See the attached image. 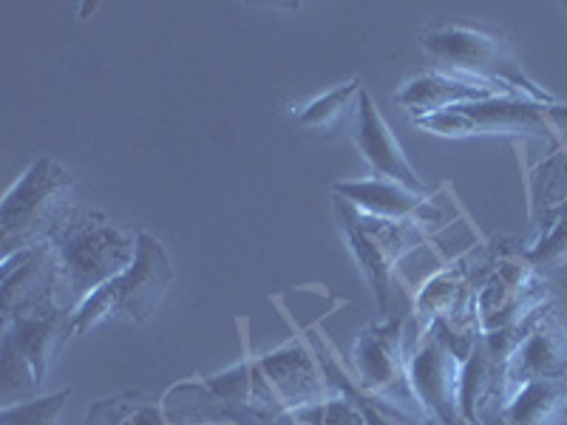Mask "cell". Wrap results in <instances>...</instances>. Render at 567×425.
Returning <instances> with one entry per match:
<instances>
[{
  "label": "cell",
  "mask_w": 567,
  "mask_h": 425,
  "mask_svg": "<svg viewBox=\"0 0 567 425\" xmlns=\"http://www.w3.org/2000/svg\"><path fill=\"white\" fill-rule=\"evenodd\" d=\"M190 388L261 419L284 417L292 408L310 406L332 394L316 346L298 335L265 354L241 357L236 366L190 383Z\"/></svg>",
  "instance_id": "1"
},
{
  "label": "cell",
  "mask_w": 567,
  "mask_h": 425,
  "mask_svg": "<svg viewBox=\"0 0 567 425\" xmlns=\"http://www.w3.org/2000/svg\"><path fill=\"white\" fill-rule=\"evenodd\" d=\"M312 346H316L318 357H321V366H323V372H327V381H329V386H332V392L347 394L354 406H358V412H361L363 423L367 425H394V419L389 417V408L383 406L381 400L369 397V394L363 392V388L358 386V383H354L347 372H343L341 363L336 361V346H332L327 338L318 335V341L312 343Z\"/></svg>",
  "instance_id": "18"
},
{
  "label": "cell",
  "mask_w": 567,
  "mask_h": 425,
  "mask_svg": "<svg viewBox=\"0 0 567 425\" xmlns=\"http://www.w3.org/2000/svg\"><path fill=\"white\" fill-rule=\"evenodd\" d=\"M406 352V318H381L354 338L349 361H352L354 383L369 397L381 400L389 412L400 414L403 419H417L425 425L409 386Z\"/></svg>",
  "instance_id": "8"
},
{
  "label": "cell",
  "mask_w": 567,
  "mask_h": 425,
  "mask_svg": "<svg viewBox=\"0 0 567 425\" xmlns=\"http://www.w3.org/2000/svg\"><path fill=\"white\" fill-rule=\"evenodd\" d=\"M542 377H567V329L548 310L530 321L505 357V394L519 383Z\"/></svg>",
  "instance_id": "12"
},
{
  "label": "cell",
  "mask_w": 567,
  "mask_h": 425,
  "mask_svg": "<svg viewBox=\"0 0 567 425\" xmlns=\"http://www.w3.org/2000/svg\"><path fill=\"white\" fill-rule=\"evenodd\" d=\"M58 270V298L78 310L89 296L125 272L136 256V232L114 225L103 212H71L49 236Z\"/></svg>",
  "instance_id": "2"
},
{
  "label": "cell",
  "mask_w": 567,
  "mask_h": 425,
  "mask_svg": "<svg viewBox=\"0 0 567 425\" xmlns=\"http://www.w3.org/2000/svg\"><path fill=\"white\" fill-rule=\"evenodd\" d=\"M496 400L503 408V361L491 354L483 341V332H480L471 352L463 357V372H460V408H463L465 425H485V412Z\"/></svg>",
  "instance_id": "15"
},
{
  "label": "cell",
  "mask_w": 567,
  "mask_h": 425,
  "mask_svg": "<svg viewBox=\"0 0 567 425\" xmlns=\"http://www.w3.org/2000/svg\"><path fill=\"white\" fill-rule=\"evenodd\" d=\"M567 419V377H542L511 388L496 412L499 425H559Z\"/></svg>",
  "instance_id": "16"
},
{
  "label": "cell",
  "mask_w": 567,
  "mask_h": 425,
  "mask_svg": "<svg viewBox=\"0 0 567 425\" xmlns=\"http://www.w3.org/2000/svg\"><path fill=\"white\" fill-rule=\"evenodd\" d=\"M284 419L290 425H367L358 406L341 392H332L310 406L292 408L284 414Z\"/></svg>",
  "instance_id": "19"
},
{
  "label": "cell",
  "mask_w": 567,
  "mask_h": 425,
  "mask_svg": "<svg viewBox=\"0 0 567 425\" xmlns=\"http://www.w3.org/2000/svg\"><path fill=\"white\" fill-rule=\"evenodd\" d=\"M74 176L52 156H40L3 196L0 205V245L3 256L23 247L43 245L69 219V190Z\"/></svg>",
  "instance_id": "6"
},
{
  "label": "cell",
  "mask_w": 567,
  "mask_h": 425,
  "mask_svg": "<svg viewBox=\"0 0 567 425\" xmlns=\"http://www.w3.org/2000/svg\"><path fill=\"white\" fill-rule=\"evenodd\" d=\"M499 94H511V91L496 89L483 80L460 77L452 71H423L394 91V103L400 108H409L412 120H420V116L440 114L454 105L480 103V100L499 97Z\"/></svg>",
  "instance_id": "14"
},
{
  "label": "cell",
  "mask_w": 567,
  "mask_h": 425,
  "mask_svg": "<svg viewBox=\"0 0 567 425\" xmlns=\"http://www.w3.org/2000/svg\"><path fill=\"white\" fill-rule=\"evenodd\" d=\"M213 425H245V423H239V419H227V423H213Z\"/></svg>",
  "instance_id": "23"
},
{
  "label": "cell",
  "mask_w": 567,
  "mask_h": 425,
  "mask_svg": "<svg viewBox=\"0 0 567 425\" xmlns=\"http://www.w3.org/2000/svg\"><path fill=\"white\" fill-rule=\"evenodd\" d=\"M336 207L338 219H341L343 239H347L354 265L361 267L378 310L386 315L394 267H398L400 258L423 239V227L412 225V221L374 219V216L358 212L341 199H336Z\"/></svg>",
  "instance_id": "9"
},
{
  "label": "cell",
  "mask_w": 567,
  "mask_h": 425,
  "mask_svg": "<svg viewBox=\"0 0 567 425\" xmlns=\"http://www.w3.org/2000/svg\"><path fill=\"white\" fill-rule=\"evenodd\" d=\"M409 386L425 425H465L460 408L463 357L434 326L417 329L409 338Z\"/></svg>",
  "instance_id": "10"
},
{
  "label": "cell",
  "mask_w": 567,
  "mask_h": 425,
  "mask_svg": "<svg viewBox=\"0 0 567 425\" xmlns=\"http://www.w3.org/2000/svg\"><path fill=\"white\" fill-rule=\"evenodd\" d=\"M420 45L440 65V71L483 80L536 103H559L550 91H545V85L530 77L508 43L491 29L471 27V23H434L420 32Z\"/></svg>",
  "instance_id": "3"
},
{
  "label": "cell",
  "mask_w": 567,
  "mask_h": 425,
  "mask_svg": "<svg viewBox=\"0 0 567 425\" xmlns=\"http://www.w3.org/2000/svg\"><path fill=\"white\" fill-rule=\"evenodd\" d=\"M354 145L361 151L363 159L369 162L374 176L394 179L400 185L412 187L417 194H432V187L420 179L409 156L400 148L398 136L392 134L389 123L383 120L381 108L374 105L372 94L367 89L358 94V111H354Z\"/></svg>",
  "instance_id": "13"
},
{
  "label": "cell",
  "mask_w": 567,
  "mask_h": 425,
  "mask_svg": "<svg viewBox=\"0 0 567 425\" xmlns=\"http://www.w3.org/2000/svg\"><path fill=\"white\" fill-rule=\"evenodd\" d=\"M336 199L347 201L358 212H367L374 219L386 221H412V225L429 227L443 221V212L434 207L432 194H417L412 187L400 185L383 176H363V179H343L336 187Z\"/></svg>",
  "instance_id": "11"
},
{
  "label": "cell",
  "mask_w": 567,
  "mask_h": 425,
  "mask_svg": "<svg viewBox=\"0 0 567 425\" xmlns=\"http://www.w3.org/2000/svg\"><path fill=\"white\" fill-rule=\"evenodd\" d=\"M74 335V312L60 303L58 290L45 292L3 318L0 381L3 394L34 392L45 381L52 357Z\"/></svg>",
  "instance_id": "4"
},
{
  "label": "cell",
  "mask_w": 567,
  "mask_h": 425,
  "mask_svg": "<svg viewBox=\"0 0 567 425\" xmlns=\"http://www.w3.org/2000/svg\"><path fill=\"white\" fill-rule=\"evenodd\" d=\"M109 425H176V423H171L159 406H151V403H136V406L125 408V412H120L116 417L111 414Z\"/></svg>",
  "instance_id": "21"
},
{
  "label": "cell",
  "mask_w": 567,
  "mask_h": 425,
  "mask_svg": "<svg viewBox=\"0 0 567 425\" xmlns=\"http://www.w3.org/2000/svg\"><path fill=\"white\" fill-rule=\"evenodd\" d=\"M363 91V83L358 77L347 80V83L336 85V89L323 91L321 97H312L310 103H303L301 108L296 111V120L301 128L307 131H327L338 128V123H343V116L349 114L352 103H358V94Z\"/></svg>",
  "instance_id": "17"
},
{
  "label": "cell",
  "mask_w": 567,
  "mask_h": 425,
  "mask_svg": "<svg viewBox=\"0 0 567 425\" xmlns=\"http://www.w3.org/2000/svg\"><path fill=\"white\" fill-rule=\"evenodd\" d=\"M559 270H561V281H565V287H567V265L559 267Z\"/></svg>",
  "instance_id": "24"
},
{
  "label": "cell",
  "mask_w": 567,
  "mask_h": 425,
  "mask_svg": "<svg viewBox=\"0 0 567 425\" xmlns=\"http://www.w3.org/2000/svg\"><path fill=\"white\" fill-rule=\"evenodd\" d=\"M247 419H252V425H290V423H287V419H284V417H270V419L247 417ZM239 423H241V419H239ZM245 425H250V423H245Z\"/></svg>",
  "instance_id": "22"
},
{
  "label": "cell",
  "mask_w": 567,
  "mask_h": 425,
  "mask_svg": "<svg viewBox=\"0 0 567 425\" xmlns=\"http://www.w3.org/2000/svg\"><path fill=\"white\" fill-rule=\"evenodd\" d=\"M174 283V265L156 236L136 232V256L125 272L111 278L94 296L74 310V335H85L105 323H145L168 296Z\"/></svg>",
  "instance_id": "5"
},
{
  "label": "cell",
  "mask_w": 567,
  "mask_h": 425,
  "mask_svg": "<svg viewBox=\"0 0 567 425\" xmlns=\"http://www.w3.org/2000/svg\"><path fill=\"white\" fill-rule=\"evenodd\" d=\"M412 123L425 134L454 136V139L483 134L545 139V136H559L567 125V103H536L516 94H499L480 103L454 105L432 116H420Z\"/></svg>",
  "instance_id": "7"
},
{
  "label": "cell",
  "mask_w": 567,
  "mask_h": 425,
  "mask_svg": "<svg viewBox=\"0 0 567 425\" xmlns=\"http://www.w3.org/2000/svg\"><path fill=\"white\" fill-rule=\"evenodd\" d=\"M71 388H60L45 397L27 400V403H7L0 412V425H58L60 412L71 400Z\"/></svg>",
  "instance_id": "20"
}]
</instances>
